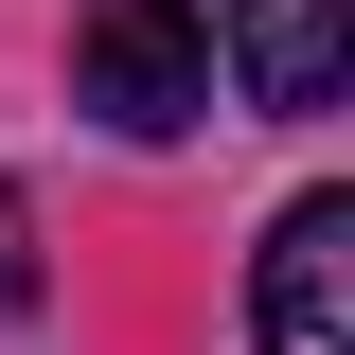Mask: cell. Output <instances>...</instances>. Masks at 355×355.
<instances>
[{"instance_id":"6da1fadb","label":"cell","mask_w":355,"mask_h":355,"mask_svg":"<svg viewBox=\"0 0 355 355\" xmlns=\"http://www.w3.org/2000/svg\"><path fill=\"white\" fill-rule=\"evenodd\" d=\"M71 107H107L125 142H178L214 107V18L196 0H89L71 18Z\"/></svg>"},{"instance_id":"7a4b0ae2","label":"cell","mask_w":355,"mask_h":355,"mask_svg":"<svg viewBox=\"0 0 355 355\" xmlns=\"http://www.w3.org/2000/svg\"><path fill=\"white\" fill-rule=\"evenodd\" d=\"M249 338L266 355H355V196H284L249 266Z\"/></svg>"},{"instance_id":"3957f363","label":"cell","mask_w":355,"mask_h":355,"mask_svg":"<svg viewBox=\"0 0 355 355\" xmlns=\"http://www.w3.org/2000/svg\"><path fill=\"white\" fill-rule=\"evenodd\" d=\"M214 36H231V71H249V107H338V71H355L338 0H214Z\"/></svg>"},{"instance_id":"277c9868","label":"cell","mask_w":355,"mask_h":355,"mask_svg":"<svg viewBox=\"0 0 355 355\" xmlns=\"http://www.w3.org/2000/svg\"><path fill=\"white\" fill-rule=\"evenodd\" d=\"M0 284H18V249H0Z\"/></svg>"}]
</instances>
